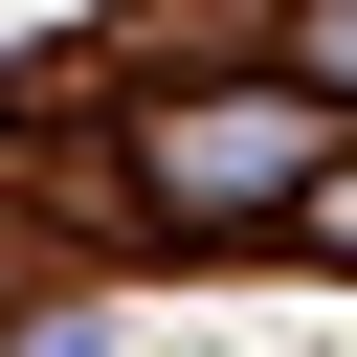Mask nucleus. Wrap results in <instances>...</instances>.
Returning a JSON list of instances; mask_svg holds the SVG:
<instances>
[{
  "label": "nucleus",
  "instance_id": "nucleus-1",
  "mask_svg": "<svg viewBox=\"0 0 357 357\" xmlns=\"http://www.w3.org/2000/svg\"><path fill=\"white\" fill-rule=\"evenodd\" d=\"M290 156H312V89H201V112H156V201H178V223H245Z\"/></svg>",
  "mask_w": 357,
  "mask_h": 357
}]
</instances>
